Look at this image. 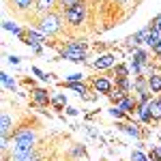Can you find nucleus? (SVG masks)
<instances>
[{
    "mask_svg": "<svg viewBox=\"0 0 161 161\" xmlns=\"http://www.w3.org/2000/svg\"><path fill=\"white\" fill-rule=\"evenodd\" d=\"M41 140H39V123H19L15 125V131L11 136V157L26 155L30 150L39 148Z\"/></svg>",
    "mask_w": 161,
    "mask_h": 161,
    "instance_id": "1",
    "label": "nucleus"
},
{
    "mask_svg": "<svg viewBox=\"0 0 161 161\" xmlns=\"http://www.w3.org/2000/svg\"><path fill=\"white\" fill-rule=\"evenodd\" d=\"M35 24H37V30L43 32L45 37H58L67 30V24H64V17H62L60 11H50V13H43V15H37Z\"/></svg>",
    "mask_w": 161,
    "mask_h": 161,
    "instance_id": "2",
    "label": "nucleus"
},
{
    "mask_svg": "<svg viewBox=\"0 0 161 161\" xmlns=\"http://www.w3.org/2000/svg\"><path fill=\"white\" fill-rule=\"evenodd\" d=\"M88 13H90V4H88V0L77 2V4L71 7V9L62 11V17H64V22H67V28H71V30L82 28V26L88 22Z\"/></svg>",
    "mask_w": 161,
    "mask_h": 161,
    "instance_id": "3",
    "label": "nucleus"
},
{
    "mask_svg": "<svg viewBox=\"0 0 161 161\" xmlns=\"http://www.w3.org/2000/svg\"><path fill=\"white\" fill-rule=\"evenodd\" d=\"M60 52V58H67V60H73V62H84L88 58V43L86 41H69L67 45L58 47Z\"/></svg>",
    "mask_w": 161,
    "mask_h": 161,
    "instance_id": "4",
    "label": "nucleus"
},
{
    "mask_svg": "<svg viewBox=\"0 0 161 161\" xmlns=\"http://www.w3.org/2000/svg\"><path fill=\"white\" fill-rule=\"evenodd\" d=\"M7 9H11L15 15H26L37 7V0H4Z\"/></svg>",
    "mask_w": 161,
    "mask_h": 161,
    "instance_id": "5",
    "label": "nucleus"
},
{
    "mask_svg": "<svg viewBox=\"0 0 161 161\" xmlns=\"http://www.w3.org/2000/svg\"><path fill=\"white\" fill-rule=\"evenodd\" d=\"M112 67H116V54H112V52L99 54L92 60V69H99V71H105V69H112Z\"/></svg>",
    "mask_w": 161,
    "mask_h": 161,
    "instance_id": "6",
    "label": "nucleus"
},
{
    "mask_svg": "<svg viewBox=\"0 0 161 161\" xmlns=\"http://www.w3.org/2000/svg\"><path fill=\"white\" fill-rule=\"evenodd\" d=\"M24 41L28 47H35V45H45L47 43V39L43 32H37V30H32V28H26V35H24Z\"/></svg>",
    "mask_w": 161,
    "mask_h": 161,
    "instance_id": "7",
    "label": "nucleus"
},
{
    "mask_svg": "<svg viewBox=\"0 0 161 161\" xmlns=\"http://www.w3.org/2000/svg\"><path fill=\"white\" fill-rule=\"evenodd\" d=\"M90 84H92V88H95L97 92H101V95H108V97H110V92L114 90V82H112L110 77H105V75L95 77Z\"/></svg>",
    "mask_w": 161,
    "mask_h": 161,
    "instance_id": "8",
    "label": "nucleus"
},
{
    "mask_svg": "<svg viewBox=\"0 0 161 161\" xmlns=\"http://www.w3.org/2000/svg\"><path fill=\"white\" fill-rule=\"evenodd\" d=\"M120 131H125V133H129L131 137H136V140H142V137H146V131L140 127L137 123H118L116 125Z\"/></svg>",
    "mask_w": 161,
    "mask_h": 161,
    "instance_id": "9",
    "label": "nucleus"
},
{
    "mask_svg": "<svg viewBox=\"0 0 161 161\" xmlns=\"http://www.w3.org/2000/svg\"><path fill=\"white\" fill-rule=\"evenodd\" d=\"M30 95H32V103H35L37 108H45V105L52 103V99H50V95H47L45 88H30Z\"/></svg>",
    "mask_w": 161,
    "mask_h": 161,
    "instance_id": "10",
    "label": "nucleus"
},
{
    "mask_svg": "<svg viewBox=\"0 0 161 161\" xmlns=\"http://www.w3.org/2000/svg\"><path fill=\"white\" fill-rule=\"evenodd\" d=\"M15 125H13V118H11V114L7 110H2V114H0V133H2V137H11L13 136V129Z\"/></svg>",
    "mask_w": 161,
    "mask_h": 161,
    "instance_id": "11",
    "label": "nucleus"
},
{
    "mask_svg": "<svg viewBox=\"0 0 161 161\" xmlns=\"http://www.w3.org/2000/svg\"><path fill=\"white\" fill-rule=\"evenodd\" d=\"M116 105H118V108H120V110H123L125 114H129V116H131L133 112H137V99L133 97V95L125 97V99H123V101H118Z\"/></svg>",
    "mask_w": 161,
    "mask_h": 161,
    "instance_id": "12",
    "label": "nucleus"
},
{
    "mask_svg": "<svg viewBox=\"0 0 161 161\" xmlns=\"http://www.w3.org/2000/svg\"><path fill=\"white\" fill-rule=\"evenodd\" d=\"M56 7H58V0H37L35 11H37V15H43V13L56 11Z\"/></svg>",
    "mask_w": 161,
    "mask_h": 161,
    "instance_id": "13",
    "label": "nucleus"
},
{
    "mask_svg": "<svg viewBox=\"0 0 161 161\" xmlns=\"http://www.w3.org/2000/svg\"><path fill=\"white\" fill-rule=\"evenodd\" d=\"M148 110H150L153 120H155V123H161V95H157V97H153V99H150Z\"/></svg>",
    "mask_w": 161,
    "mask_h": 161,
    "instance_id": "14",
    "label": "nucleus"
},
{
    "mask_svg": "<svg viewBox=\"0 0 161 161\" xmlns=\"http://www.w3.org/2000/svg\"><path fill=\"white\" fill-rule=\"evenodd\" d=\"M146 77H148V88H150V92L161 95V73H150V75H146Z\"/></svg>",
    "mask_w": 161,
    "mask_h": 161,
    "instance_id": "15",
    "label": "nucleus"
},
{
    "mask_svg": "<svg viewBox=\"0 0 161 161\" xmlns=\"http://www.w3.org/2000/svg\"><path fill=\"white\" fill-rule=\"evenodd\" d=\"M2 26H4V30H9V32H13V35H15V37L24 39L26 30H24V28H19V26L15 24V22H11V19H4V22H2Z\"/></svg>",
    "mask_w": 161,
    "mask_h": 161,
    "instance_id": "16",
    "label": "nucleus"
},
{
    "mask_svg": "<svg viewBox=\"0 0 161 161\" xmlns=\"http://www.w3.org/2000/svg\"><path fill=\"white\" fill-rule=\"evenodd\" d=\"M114 75H116L114 82H118V80H129V64H125V62L116 64V67H114Z\"/></svg>",
    "mask_w": 161,
    "mask_h": 161,
    "instance_id": "17",
    "label": "nucleus"
},
{
    "mask_svg": "<svg viewBox=\"0 0 161 161\" xmlns=\"http://www.w3.org/2000/svg\"><path fill=\"white\" fill-rule=\"evenodd\" d=\"M137 118L142 120L144 125H148L150 120H153V116H150V110H148V105H137Z\"/></svg>",
    "mask_w": 161,
    "mask_h": 161,
    "instance_id": "18",
    "label": "nucleus"
},
{
    "mask_svg": "<svg viewBox=\"0 0 161 161\" xmlns=\"http://www.w3.org/2000/svg\"><path fill=\"white\" fill-rule=\"evenodd\" d=\"M150 26H144L140 32H136L133 37H129V43H133V45H140V43H144V39H146V35H148Z\"/></svg>",
    "mask_w": 161,
    "mask_h": 161,
    "instance_id": "19",
    "label": "nucleus"
},
{
    "mask_svg": "<svg viewBox=\"0 0 161 161\" xmlns=\"http://www.w3.org/2000/svg\"><path fill=\"white\" fill-rule=\"evenodd\" d=\"M64 86L71 88V90H75V92H77V95H82V97L88 92V86L84 84V82H64Z\"/></svg>",
    "mask_w": 161,
    "mask_h": 161,
    "instance_id": "20",
    "label": "nucleus"
},
{
    "mask_svg": "<svg viewBox=\"0 0 161 161\" xmlns=\"http://www.w3.org/2000/svg\"><path fill=\"white\" fill-rule=\"evenodd\" d=\"M0 80H2V86L7 88V90H15V86H17V84H15V80H11V75L9 73H4V71H2V73H0Z\"/></svg>",
    "mask_w": 161,
    "mask_h": 161,
    "instance_id": "21",
    "label": "nucleus"
},
{
    "mask_svg": "<svg viewBox=\"0 0 161 161\" xmlns=\"http://www.w3.org/2000/svg\"><path fill=\"white\" fill-rule=\"evenodd\" d=\"M133 58H136L142 67H144V64H148V54H146L144 50H136V47H133Z\"/></svg>",
    "mask_w": 161,
    "mask_h": 161,
    "instance_id": "22",
    "label": "nucleus"
},
{
    "mask_svg": "<svg viewBox=\"0 0 161 161\" xmlns=\"http://www.w3.org/2000/svg\"><path fill=\"white\" fill-rule=\"evenodd\" d=\"M52 105H54V110H64V105H67V97H64V95H56V97L52 99Z\"/></svg>",
    "mask_w": 161,
    "mask_h": 161,
    "instance_id": "23",
    "label": "nucleus"
},
{
    "mask_svg": "<svg viewBox=\"0 0 161 161\" xmlns=\"http://www.w3.org/2000/svg\"><path fill=\"white\" fill-rule=\"evenodd\" d=\"M77 2H84V0H58V11H67V9H71L73 4H77Z\"/></svg>",
    "mask_w": 161,
    "mask_h": 161,
    "instance_id": "24",
    "label": "nucleus"
},
{
    "mask_svg": "<svg viewBox=\"0 0 161 161\" xmlns=\"http://www.w3.org/2000/svg\"><path fill=\"white\" fill-rule=\"evenodd\" d=\"M131 161H150V159L142 153V150H133V153H131Z\"/></svg>",
    "mask_w": 161,
    "mask_h": 161,
    "instance_id": "25",
    "label": "nucleus"
},
{
    "mask_svg": "<svg viewBox=\"0 0 161 161\" xmlns=\"http://www.w3.org/2000/svg\"><path fill=\"white\" fill-rule=\"evenodd\" d=\"M32 73L37 75V77L41 80V82H47V80H50V75H47V73H43V71H41L39 67H32Z\"/></svg>",
    "mask_w": 161,
    "mask_h": 161,
    "instance_id": "26",
    "label": "nucleus"
},
{
    "mask_svg": "<svg viewBox=\"0 0 161 161\" xmlns=\"http://www.w3.org/2000/svg\"><path fill=\"white\" fill-rule=\"evenodd\" d=\"M150 161H161V150L159 148H150Z\"/></svg>",
    "mask_w": 161,
    "mask_h": 161,
    "instance_id": "27",
    "label": "nucleus"
},
{
    "mask_svg": "<svg viewBox=\"0 0 161 161\" xmlns=\"http://www.w3.org/2000/svg\"><path fill=\"white\" fill-rule=\"evenodd\" d=\"M82 77H84L82 73H73V75H69L64 82H82Z\"/></svg>",
    "mask_w": 161,
    "mask_h": 161,
    "instance_id": "28",
    "label": "nucleus"
},
{
    "mask_svg": "<svg viewBox=\"0 0 161 161\" xmlns=\"http://www.w3.org/2000/svg\"><path fill=\"white\" fill-rule=\"evenodd\" d=\"M7 60H9V64H19V62H22V58H19V56H13V54H11Z\"/></svg>",
    "mask_w": 161,
    "mask_h": 161,
    "instance_id": "29",
    "label": "nucleus"
},
{
    "mask_svg": "<svg viewBox=\"0 0 161 161\" xmlns=\"http://www.w3.org/2000/svg\"><path fill=\"white\" fill-rule=\"evenodd\" d=\"M153 52L157 54V58H161V39H159V41H157V45L153 47Z\"/></svg>",
    "mask_w": 161,
    "mask_h": 161,
    "instance_id": "30",
    "label": "nucleus"
},
{
    "mask_svg": "<svg viewBox=\"0 0 161 161\" xmlns=\"http://www.w3.org/2000/svg\"><path fill=\"white\" fill-rule=\"evenodd\" d=\"M67 114H69V116H77V110H75V108H71V105H69V108H67Z\"/></svg>",
    "mask_w": 161,
    "mask_h": 161,
    "instance_id": "31",
    "label": "nucleus"
}]
</instances>
